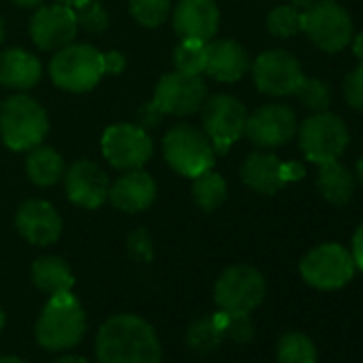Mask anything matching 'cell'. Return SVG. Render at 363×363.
Returning <instances> with one entry per match:
<instances>
[{
  "label": "cell",
  "instance_id": "1",
  "mask_svg": "<svg viewBox=\"0 0 363 363\" xmlns=\"http://www.w3.org/2000/svg\"><path fill=\"white\" fill-rule=\"evenodd\" d=\"M99 363H160L162 348L154 327L137 314H116L96 333Z\"/></svg>",
  "mask_w": 363,
  "mask_h": 363
},
{
  "label": "cell",
  "instance_id": "2",
  "mask_svg": "<svg viewBox=\"0 0 363 363\" xmlns=\"http://www.w3.org/2000/svg\"><path fill=\"white\" fill-rule=\"evenodd\" d=\"M208 86L201 75L173 71L158 79L154 99L141 107L139 120L143 126H156L162 116H191L203 107Z\"/></svg>",
  "mask_w": 363,
  "mask_h": 363
},
{
  "label": "cell",
  "instance_id": "3",
  "mask_svg": "<svg viewBox=\"0 0 363 363\" xmlns=\"http://www.w3.org/2000/svg\"><path fill=\"white\" fill-rule=\"evenodd\" d=\"M35 333L39 344L54 352L77 346L86 333V312L79 299L71 291L50 295V301L37 320Z\"/></svg>",
  "mask_w": 363,
  "mask_h": 363
},
{
  "label": "cell",
  "instance_id": "4",
  "mask_svg": "<svg viewBox=\"0 0 363 363\" xmlns=\"http://www.w3.org/2000/svg\"><path fill=\"white\" fill-rule=\"evenodd\" d=\"M50 130L48 113L28 94L9 96L0 107V137L13 152H30Z\"/></svg>",
  "mask_w": 363,
  "mask_h": 363
},
{
  "label": "cell",
  "instance_id": "5",
  "mask_svg": "<svg viewBox=\"0 0 363 363\" xmlns=\"http://www.w3.org/2000/svg\"><path fill=\"white\" fill-rule=\"evenodd\" d=\"M162 154L169 167L184 177H197L216 162V150L210 137L193 124L173 126L162 139Z\"/></svg>",
  "mask_w": 363,
  "mask_h": 363
},
{
  "label": "cell",
  "instance_id": "6",
  "mask_svg": "<svg viewBox=\"0 0 363 363\" xmlns=\"http://www.w3.org/2000/svg\"><path fill=\"white\" fill-rule=\"evenodd\" d=\"M50 75L60 90L75 94L90 92L105 75L103 54L86 43H69L56 52L50 62Z\"/></svg>",
  "mask_w": 363,
  "mask_h": 363
},
{
  "label": "cell",
  "instance_id": "7",
  "mask_svg": "<svg viewBox=\"0 0 363 363\" xmlns=\"http://www.w3.org/2000/svg\"><path fill=\"white\" fill-rule=\"evenodd\" d=\"M352 20L348 11L333 0H316L303 9V30L308 39L323 52L335 54L352 41Z\"/></svg>",
  "mask_w": 363,
  "mask_h": 363
},
{
  "label": "cell",
  "instance_id": "8",
  "mask_svg": "<svg viewBox=\"0 0 363 363\" xmlns=\"http://www.w3.org/2000/svg\"><path fill=\"white\" fill-rule=\"evenodd\" d=\"M354 259L340 244H320L312 248L299 263V274L312 289L335 291L348 284L354 276Z\"/></svg>",
  "mask_w": 363,
  "mask_h": 363
},
{
  "label": "cell",
  "instance_id": "9",
  "mask_svg": "<svg viewBox=\"0 0 363 363\" xmlns=\"http://www.w3.org/2000/svg\"><path fill=\"white\" fill-rule=\"evenodd\" d=\"M348 145V128L340 116L318 111L306 118L299 126V147L308 160L323 164L337 160Z\"/></svg>",
  "mask_w": 363,
  "mask_h": 363
},
{
  "label": "cell",
  "instance_id": "10",
  "mask_svg": "<svg viewBox=\"0 0 363 363\" xmlns=\"http://www.w3.org/2000/svg\"><path fill=\"white\" fill-rule=\"evenodd\" d=\"M265 297V278L250 265H233L220 274L214 299L227 314H250Z\"/></svg>",
  "mask_w": 363,
  "mask_h": 363
},
{
  "label": "cell",
  "instance_id": "11",
  "mask_svg": "<svg viewBox=\"0 0 363 363\" xmlns=\"http://www.w3.org/2000/svg\"><path fill=\"white\" fill-rule=\"evenodd\" d=\"M203 130L210 137L216 154H227L229 147L244 135L248 111L231 94H216L206 99L203 107Z\"/></svg>",
  "mask_w": 363,
  "mask_h": 363
},
{
  "label": "cell",
  "instance_id": "12",
  "mask_svg": "<svg viewBox=\"0 0 363 363\" xmlns=\"http://www.w3.org/2000/svg\"><path fill=\"white\" fill-rule=\"evenodd\" d=\"M101 147L105 158L116 169H141L152 152V139L139 124H113L103 133Z\"/></svg>",
  "mask_w": 363,
  "mask_h": 363
},
{
  "label": "cell",
  "instance_id": "13",
  "mask_svg": "<svg viewBox=\"0 0 363 363\" xmlns=\"http://www.w3.org/2000/svg\"><path fill=\"white\" fill-rule=\"evenodd\" d=\"M252 79L259 92L272 96L295 94L297 86L303 79L299 60L284 50H269L259 54L252 65Z\"/></svg>",
  "mask_w": 363,
  "mask_h": 363
},
{
  "label": "cell",
  "instance_id": "14",
  "mask_svg": "<svg viewBox=\"0 0 363 363\" xmlns=\"http://www.w3.org/2000/svg\"><path fill=\"white\" fill-rule=\"evenodd\" d=\"M297 133V116L289 105L269 103L248 116L244 135L259 147H280Z\"/></svg>",
  "mask_w": 363,
  "mask_h": 363
},
{
  "label": "cell",
  "instance_id": "15",
  "mask_svg": "<svg viewBox=\"0 0 363 363\" xmlns=\"http://www.w3.org/2000/svg\"><path fill=\"white\" fill-rule=\"evenodd\" d=\"M77 18L73 7L67 5H41L30 20V37L37 48L45 52H58L73 43L77 35Z\"/></svg>",
  "mask_w": 363,
  "mask_h": 363
},
{
  "label": "cell",
  "instance_id": "16",
  "mask_svg": "<svg viewBox=\"0 0 363 363\" xmlns=\"http://www.w3.org/2000/svg\"><path fill=\"white\" fill-rule=\"evenodd\" d=\"M301 175L303 167L295 162H282L278 156L267 152H255L242 164L244 184L261 195H276L291 179H297Z\"/></svg>",
  "mask_w": 363,
  "mask_h": 363
},
{
  "label": "cell",
  "instance_id": "17",
  "mask_svg": "<svg viewBox=\"0 0 363 363\" xmlns=\"http://www.w3.org/2000/svg\"><path fill=\"white\" fill-rule=\"evenodd\" d=\"M65 186L71 203L96 210L109 197V177L92 160H77L65 171Z\"/></svg>",
  "mask_w": 363,
  "mask_h": 363
},
{
  "label": "cell",
  "instance_id": "18",
  "mask_svg": "<svg viewBox=\"0 0 363 363\" xmlns=\"http://www.w3.org/2000/svg\"><path fill=\"white\" fill-rule=\"evenodd\" d=\"M220 26V11L214 0H177L173 28L182 39L212 41Z\"/></svg>",
  "mask_w": 363,
  "mask_h": 363
},
{
  "label": "cell",
  "instance_id": "19",
  "mask_svg": "<svg viewBox=\"0 0 363 363\" xmlns=\"http://www.w3.org/2000/svg\"><path fill=\"white\" fill-rule=\"evenodd\" d=\"M16 227L20 235L35 246H50L62 233V218L56 208L43 199H28L18 208Z\"/></svg>",
  "mask_w": 363,
  "mask_h": 363
},
{
  "label": "cell",
  "instance_id": "20",
  "mask_svg": "<svg viewBox=\"0 0 363 363\" xmlns=\"http://www.w3.org/2000/svg\"><path fill=\"white\" fill-rule=\"evenodd\" d=\"M107 199L113 208L126 214L143 212L156 199V182L143 169H130L113 182V186H109Z\"/></svg>",
  "mask_w": 363,
  "mask_h": 363
},
{
  "label": "cell",
  "instance_id": "21",
  "mask_svg": "<svg viewBox=\"0 0 363 363\" xmlns=\"http://www.w3.org/2000/svg\"><path fill=\"white\" fill-rule=\"evenodd\" d=\"M250 71L248 52L233 39H212L206 48V73L216 82L233 84Z\"/></svg>",
  "mask_w": 363,
  "mask_h": 363
},
{
  "label": "cell",
  "instance_id": "22",
  "mask_svg": "<svg viewBox=\"0 0 363 363\" xmlns=\"http://www.w3.org/2000/svg\"><path fill=\"white\" fill-rule=\"evenodd\" d=\"M41 62L24 50H7L0 54V86L9 90H30L41 79Z\"/></svg>",
  "mask_w": 363,
  "mask_h": 363
},
{
  "label": "cell",
  "instance_id": "23",
  "mask_svg": "<svg viewBox=\"0 0 363 363\" xmlns=\"http://www.w3.org/2000/svg\"><path fill=\"white\" fill-rule=\"evenodd\" d=\"M316 189L320 197L331 206H346L354 195V175L337 160H329L318 164Z\"/></svg>",
  "mask_w": 363,
  "mask_h": 363
},
{
  "label": "cell",
  "instance_id": "24",
  "mask_svg": "<svg viewBox=\"0 0 363 363\" xmlns=\"http://www.w3.org/2000/svg\"><path fill=\"white\" fill-rule=\"evenodd\" d=\"M33 282L48 295L67 293L75 284L69 263L60 257H41L33 263Z\"/></svg>",
  "mask_w": 363,
  "mask_h": 363
},
{
  "label": "cell",
  "instance_id": "25",
  "mask_svg": "<svg viewBox=\"0 0 363 363\" xmlns=\"http://www.w3.org/2000/svg\"><path fill=\"white\" fill-rule=\"evenodd\" d=\"M67 164L60 152L54 147H33L26 158V173L37 186H54L58 179L65 177Z\"/></svg>",
  "mask_w": 363,
  "mask_h": 363
},
{
  "label": "cell",
  "instance_id": "26",
  "mask_svg": "<svg viewBox=\"0 0 363 363\" xmlns=\"http://www.w3.org/2000/svg\"><path fill=\"white\" fill-rule=\"evenodd\" d=\"M225 340V327H223V312L212 314V316H201L197 318L186 333V342L193 350L206 354L214 352Z\"/></svg>",
  "mask_w": 363,
  "mask_h": 363
},
{
  "label": "cell",
  "instance_id": "27",
  "mask_svg": "<svg viewBox=\"0 0 363 363\" xmlns=\"http://www.w3.org/2000/svg\"><path fill=\"white\" fill-rule=\"evenodd\" d=\"M193 199L203 212H216L227 199V182L212 169L193 177Z\"/></svg>",
  "mask_w": 363,
  "mask_h": 363
},
{
  "label": "cell",
  "instance_id": "28",
  "mask_svg": "<svg viewBox=\"0 0 363 363\" xmlns=\"http://www.w3.org/2000/svg\"><path fill=\"white\" fill-rule=\"evenodd\" d=\"M276 357L280 363H316V346L301 331H289L278 340Z\"/></svg>",
  "mask_w": 363,
  "mask_h": 363
},
{
  "label": "cell",
  "instance_id": "29",
  "mask_svg": "<svg viewBox=\"0 0 363 363\" xmlns=\"http://www.w3.org/2000/svg\"><path fill=\"white\" fill-rule=\"evenodd\" d=\"M267 30L278 39H291L303 30V11L295 5H280L267 16Z\"/></svg>",
  "mask_w": 363,
  "mask_h": 363
},
{
  "label": "cell",
  "instance_id": "30",
  "mask_svg": "<svg viewBox=\"0 0 363 363\" xmlns=\"http://www.w3.org/2000/svg\"><path fill=\"white\" fill-rule=\"evenodd\" d=\"M206 48H208V43H203V41L182 39L173 52L175 69L191 73V75L206 73Z\"/></svg>",
  "mask_w": 363,
  "mask_h": 363
},
{
  "label": "cell",
  "instance_id": "31",
  "mask_svg": "<svg viewBox=\"0 0 363 363\" xmlns=\"http://www.w3.org/2000/svg\"><path fill=\"white\" fill-rule=\"evenodd\" d=\"M128 11L141 26L156 28L169 20L171 0H128Z\"/></svg>",
  "mask_w": 363,
  "mask_h": 363
},
{
  "label": "cell",
  "instance_id": "32",
  "mask_svg": "<svg viewBox=\"0 0 363 363\" xmlns=\"http://www.w3.org/2000/svg\"><path fill=\"white\" fill-rule=\"evenodd\" d=\"M295 96L301 101V105L314 113L318 111H327L331 105V88L329 84L320 82V79H308L303 77L301 84L295 90Z\"/></svg>",
  "mask_w": 363,
  "mask_h": 363
},
{
  "label": "cell",
  "instance_id": "33",
  "mask_svg": "<svg viewBox=\"0 0 363 363\" xmlns=\"http://www.w3.org/2000/svg\"><path fill=\"white\" fill-rule=\"evenodd\" d=\"M73 11L77 18V26L86 33H103L109 24L107 11L103 9L99 0H86V3L77 5Z\"/></svg>",
  "mask_w": 363,
  "mask_h": 363
},
{
  "label": "cell",
  "instance_id": "34",
  "mask_svg": "<svg viewBox=\"0 0 363 363\" xmlns=\"http://www.w3.org/2000/svg\"><path fill=\"white\" fill-rule=\"evenodd\" d=\"M223 327H225V335L233 337L235 342H250L252 335H255V327H252L248 314H227V312H223Z\"/></svg>",
  "mask_w": 363,
  "mask_h": 363
},
{
  "label": "cell",
  "instance_id": "35",
  "mask_svg": "<svg viewBox=\"0 0 363 363\" xmlns=\"http://www.w3.org/2000/svg\"><path fill=\"white\" fill-rule=\"evenodd\" d=\"M126 250L130 255L133 261H141V263H150L154 257V246H152V238L145 229H137L128 235L126 242Z\"/></svg>",
  "mask_w": 363,
  "mask_h": 363
},
{
  "label": "cell",
  "instance_id": "36",
  "mask_svg": "<svg viewBox=\"0 0 363 363\" xmlns=\"http://www.w3.org/2000/svg\"><path fill=\"white\" fill-rule=\"evenodd\" d=\"M342 90H344L346 103H348L352 109L363 111V62L346 75Z\"/></svg>",
  "mask_w": 363,
  "mask_h": 363
},
{
  "label": "cell",
  "instance_id": "37",
  "mask_svg": "<svg viewBox=\"0 0 363 363\" xmlns=\"http://www.w3.org/2000/svg\"><path fill=\"white\" fill-rule=\"evenodd\" d=\"M124 67H126V60H124V56L120 52H107V54H103V69H105V73L118 75V73L124 71Z\"/></svg>",
  "mask_w": 363,
  "mask_h": 363
},
{
  "label": "cell",
  "instance_id": "38",
  "mask_svg": "<svg viewBox=\"0 0 363 363\" xmlns=\"http://www.w3.org/2000/svg\"><path fill=\"white\" fill-rule=\"evenodd\" d=\"M352 259H354V265L357 269L363 272V220L359 223L354 235H352V250H350Z\"/></svg>",
  "mask_w": 363,
  "mask_h": 363
},
{
  "label": "cell",
  "instance_id": "39",
  "mask_svg": "<svg viewBox=\"0 0 363 363\" xmlns=\"http://www.w3.org/2000/svg\"><path fill=\"white\" fill-rule=\"evenodd\" d=\"M352 52H354V56L363 62V33L359 35V37H352Z\"/></svg>",
  "mask_w": 363,
  "mask_h": 363
},
{
  "label": "cell",
  "instance_id": "40",
  "mask_svg": "<svg viewBox=\"0 0 363 363\" xmlns=\"http://www.w3.org/2000/svg\"><path fill=\"white\" fill-rule=\"evenodd\" d=\"M54 363H90L88 359L84 357H75V354H65V357H58Z\"/></svg>",
  "mask_w": 363,
  "mask_h": 363
},
{
  "label": "cell",
  "instance_id": "41",
  "mask_svg": "<svg viewBox=\"0 0 363 363\" xmlns=\"http://www.w3.org/2000/svg\"><path fill=\"white\" fill-rule=\"evenodd\" d=\"M13 3L20 7H41L45 0H13Z\"/></svg>",
  "mask_w": 363,
  "mask_h": 363
},
{
  "label": "cell",
  "instance_id": "42",
  "mask_svg": "<svg viewBox=\"0 0 363 363\" xmlns=\"http://www.w3.org/2000/svg\"><path fill=\"white\" fill-rule=\"evenodd\" d=\"M314 3H316V0H291V5H295L297 9H308Z\"/></svg>",
  "mask_w": 363,
  "mask_h": 363
},
{
  "label": "cell",
  "instance_id": "43",
  "mask_svg": "<svg viewBox=\"0 0 363 363\" xmlns=\"http://www.w3.org/2000/svg\"><path fill=\"white\" fill-rule=\"evenodd\" d=\"M0 363H26V361H24V359H20V357L5 354V357H0Z\"/></svg>",
  "mask_w": 363,
  "mask_h": 363
},
{
  "label": "cell",
  "instance_id": "44",
  "mask_svg": "<svg viewBox=\"0 0 363 363\" xmlns=\"http://www.w3.org/2000/svg\"><path fill=\"white\" fill-rule=\"evenodd\" d=\"M56 3H60V5H67V7H77V5H82V3H86V0H56Z\"/></svg>",
  "mask_w": 363,
  "mask_h": 363
},
{
  "label": "cell",
  "instance_id": "45",
  "mask_svg": "<svg viewBox=\"0 0 363 363\" xmlns=\"http://www.w3.org/2000/svg\"><path fill=\"white\" fill-rule=\"evenodd\" d=\"M357 177H359V182H361V186H363V156L357 160Z\"/></svg>",
  "mask_w": 363,
  "mask_h": 363
},
{
  "label": "cell",
  "instance_id": "46",
  "mask_svg": "<svg viewBox=\"0 0 363 363\" xmlns=\"http://www.w3.org/2000/svg\"><path fill=\"white\" fill-rule=\"evenodd\" d=\"M3 37H5V24H3V18H0V43H3Z\"/></svg>",
  "mask_w": 363,
  "mask_h": 363
},
{
  "label": "cell",
  "instance_id": "47",
  "mask_svg": "<svg viewBox=\"0 0 363 363\" xmlns=\"http://www.w3.org/2000/svg\"><path fill=\"white\" fill-rule=\"evenodd\" d=\"M3 327H5V312L0 310V329H3Z\"/></svg>",
  "mask_w": 363,
  "mask_h": 363
}]
</instances>
